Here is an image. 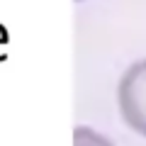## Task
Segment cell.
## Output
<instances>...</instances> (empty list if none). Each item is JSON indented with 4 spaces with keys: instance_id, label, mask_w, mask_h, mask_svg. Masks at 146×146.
I'll list each match as a JSON object with an SVG mask.
<instances>
[{
    "instance_id": "6da1fadb",
    "label": "cell",
    "mask_w": 146,
    "mask_h": 146,
    "mask_svg": "<svg viewBox=\"0 0 146 146\" xmlns=\"http://www.w3.org/2000/svg\"><path fill=\"white\" fill-rule=\"evenodd\" d=\"M117 105L124 124L146 139V58L131 63L117 85Z\"/></svg>"
},
{
    "instance_id": "7a4b0ae2",
    "label": "cell",
    "mask_w": 146,
    "mask_h": 146,
    "mask_svg": "<svg viewBox=\"0 0 146 146\" xmlns=\"http://www.w3.org/2000/svg\"><path fill=\"white\" fill-rule=\"evenodd\" d=\"M73 146H115L105 134H100L93 127L78 124L73 129Z\"/></svg>"
}]
</instances>
